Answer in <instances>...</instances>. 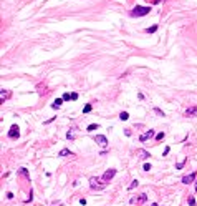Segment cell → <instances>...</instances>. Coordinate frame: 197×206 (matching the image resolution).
Wrapping results in <instances>:
<instances>
[{"instance_id": "cell-1", "label": "cell", "mask_w": 197, "mask_h": 206, "mask_svg": "<svg viewBox=\"0 0 197 206\" xmlns=\"http://www.w3.org/2000/svg\"><path fill=\"white\" fill-rule=\"evenodd\" d=\"M90 186L93 190H104V188H106V181L103 180V178H98V176H91Z\"/></svg>"}, {"instance_id": "cell-2", "label": "cell", "mask_w": 197, "mask_h": 206, "mask_svg": "<svg viewBox=\"0 0 197 206\" xmlns=\"http://www.w3.org/2000/svg\"><path fill=\"white\" fill-rule=\"evenodd\" d=\"M151 12V7H142V5H136L131 10V17H144Z\"/></svg>"}, {"instance_id": "cell-3", "label": "cell", "mask_w": 197, "mask_h": 206, "mask_svg": "<svg viewBox=\"0 0 197 206\" xmlns=\"http://www.w3.org/2000/svg\"><path fill=\"white\" fill-rule=\"evenodd\" d=\"M95 141H96L98 145H100L101 148H106V145H108L106 136H103V135H96V136H95Z\"/></svg>"}, {"instance_id": "cell-4", "label": "cell", "mask_w": 197, "mask_h": 206, "mask_svg": "<svg viewBox=\"0 0 197 206\" xmlns=\"http://www.w3.org/2000/svg\"><path fill=\"white\" fill-rule=\"evenodd\" d=\"M114 175H116V170H113V168H111V170H108L106 173L103 175V180H104V181L108 183L109 180H113V178H114Z\"/></svg>"}, {"instance_id": "cell-5", "label": "cell", "mask_w": 197, "mask_h": 206, "mask_svg": "<svg viewBox=\"0 0 197 206\" xmlns=\"http://www.w3.org/2000/svg\"><path fill=\"white\" fill-rule=\"evenodd\" d=\"M18 135H20L18 126H17V125H13V126L10 128V131H8V138H18Z\"/></svg>"}, {"instance_id": "cell-6", "label": "cell", "mask_w": 197, "mask_h": 206, "mask_svg": "<svg viewBox=\"0 0 197 206\" xmlns=\"http://www.w3.org/2000/svg\"><path fill=\"white\" fill-rule=\"evenodd\" d=\"M196 173H191V175H186V176H182V183L184 185H189V183H192V181L196 180Z\"/></svg>"}, {"instance_id": "cell-7", "label": "cell", "mask_w": 197, "mask_h": 206, "mask_svg": "<svg viewBox=\"0 0 197 206\" xmlns=\"http://www.w3.org/2000/svg\"><path fill=\"white\" fill-rule=\"evenodd\" d=\"M152 136H154V130H149V131H146V133H142L139 136V141H146V140L152 138Z\"/></svg>"}, {"instance_id": "cell-8", "label": "cell", "mask_w": 197, "mask_h": 206, "mask_svg": "<svg viewBox=\"0 0 197 206\" xmlns=\"http://www.w3.org/2000/svg\"><path fill=\"white\" fill-rule=\"evenodd\" d=\"M136 156L139 160H146V158H149V153L146 150H136Z\"/></svg>"}, {"instance_id": "cell-9", "label": "cell", "mask_w": 197, "mask_h": 206, "mask_svg": "<svg viewBox=\"0 0 197 206\" xmlns=\"http://www.w3.org/2000/svg\"><path fill=\"white\" fill-rule=\"evenodd\" d=\"M10 95H12V93L8 92V90H2V92H0V102L4 103L5 100H8V98H10Z\"/></svg>"}, {"instance_id": "cell-10", "label": "cell", "mask_w": 197, "mask_h": 206, "mask_svg": "<svg viewBox=\"0 0 197 206\" xmlns=\"http://www.w3.org/2000/svg\"><path fill=\"white\" fill-rule=\"evenodd\" d=\"M197 115V107H191L186 110V116H196Z\"/></svg>"}, {"instance_id": "cell-11", "label": "cell", "mask_w": 197, "mask_h": 206, "mask_svg": "<svg viewBox=\"0 0 197 206\" xmlns=\"http://www.w3.org/2000/svg\"><path fill=\"white\" fill-rule=\"evenodd\" d=\"M61 102H63V98H56V100H55V102H53V105H51V107H53V108H60V107H61Z\"/></svg>"}, {"instance_id": "cell-12", "label": "cell", "mask_w": 197, "mask_h": 206, "mask_svg": "<svg viewBox=\"0 0 197 206\" xmlns=\"http://www.w3.org/2000/svg\"><path fill=\"white\" fill-rule=\"evenodd\" d=\"M18 173H20L22 176H25L27 180H30V175H28V171H27V168H20V170H18Z\"/></svg>"}, {"instance_id": "cell-13", "label": "cell", "mask_w": 197, "mask_h": 206, "mask_svg": "<svg viewBox=\"0 0 197 206\" xmlns=\"http://www.w3.org/2000/svg\"><path fill=\"white\" fill-rule=\"evenodd\" d=\"M60 156H73V153H71V151H70V150H61V151H60Z\"/></svg>"}, {"instance_id": "cell-14", "label": "cell", "mask_w": 197, "mask_h": 206, "mask_svg": "<svg viewBox=\"0 0 197 206\" xmlns=\"http://www.w3.org/2000/svg\"><path fill=\"white\" fill-rule=\"evenodd\" d=\"M137 201H139V203H146V201H147V195H146V193H141L139 198H137Z\"/></svg>"}, {"instance_id": "cell-15", "label": "cell", "mask_w": 197, "mask_h": 206, "mask_svg": "<svg viewBox=\"0 0 197 206\" xmlns=\"http://www.w3.org/2000/svg\"><path fill=\"white\" fill-rule=\"evenodd\" d=\"M73 130H75V128H71L70 131L66 133V138H68V140H75V133H73Z\"/></svg>"}, {"instance_id": "cell-16", "label": "cell", "mask_w": 197, "mask_h": 206, "mask_svg": "<svg viewBox=\"0 0 197 206\" xmlns=\"http://www.w3.org/2000/svg\"><path fill=\"white\" fill-rule=\"evenodd\" d=\"M119 118H121V120H123V121H126V120H128V118H129V115H128V113H126V111H121V113H119Z\"/></svg>"}, {"instance_id": "cell-17", "label": "cell", "mask_w": 197, "mask_h": 206, "mask_svg": "<svg viewBox=\"0 0 197 206\" xmlns=\"http://www.w3.org/2000/svg\"><path fill=\"white\" fill-rule=\"evenodd\" d=\"M156 30H157V25H152V27H147V28H146L147 33H154Z\"/></svg>"}, {"instance_id": "cell-18", "label": "cell", "mask_w": 197, "mask_h": 206, "mask_svg": "<svg viewBox=\"0 0 197 206\" xmlns=\"http://www.w3.org/2000/svg\"><path fill=\"white\" fill-rule=\"evenodd\" d=\"M139 185V183H137V180H134V181H131V185L128 186V190H134V188H136V186Z\"/></svg>"}, {"instance_id": "cell-19", "label": "cell", "mask_w": 197, "mask_h": 206, "mask_svg": "<svg viewBox=\"0 0 197 206\" xmlns=\"http://www.w3.org/2000/svg\"><path fill=\"white\" fill-rule=\"evenodd\" d=\"M164 136H166V133H164V131H161V133L156 135V140H157V141H161V140H164Z\"/></svg>"}, {"instance_id": "cell-20", "label": "cell", "mask_w": 197, "mask_h": 206, "mask_svg": "<svg viewBox=\"0 0 197 206\" xmlns=\"http://www.w3.org/2000/svg\"><path fill=\"white\" fill-rule=\"evenodd\" d=\"M184 165H186V158H184L182 161H179V163H177V165H176V170H181V168H182Z\"/></svg>"}, {"instance_id": "cell-21", "label": "cell", "mask_w": 197, "mask_h": 206, "mask_svg": "<svg viewBox=\"0 0 197 206\" xmlns=\"http://www.w3.org/2000/svg\"><path fill=\"white\" fill-rule=\"evenodd\" d=\"M98 128H100V126L93 123V125H90V126H88V131H95V130H98Z\"/></svg>"}, {"instance_id": "cell-22", "label": "cell", "mask_w": 197, "mask_h": 206, "mask_svg": "<svg viewBox=\"0 0 197 206\" xmlns=\"http://www.w3.org/2000/svg\"><path fill=\"white\" fill-rule=\"evenodd\" d=\"M91 111V105H86L85 108H83V113H90Z\"/></svg>"}, {"instance_id": "cell-23", "label": "cell", "mask_w": 197, "mask_h": 206, "mask_svg": "<svg viewBox=\"0 0 197 206\" xmlns=\"http://www.w3.org/2000/svg\"><path fill=\"white\" fill-rule=\"evenodd\" d=\"M154 111H156V113L159 115V116H164V111H162V110H159V108H154Z\"/></svg>"}, {"instance_id": "cell-24", "label": "cell", "mask_w": 197, "mask_h": 206, "mask_svg": "<svg viewBox=\"0 0 197 206\" xmlns=\"http://www.w3.org/2000/svg\"><path fill=\"white\" fill-rule=\"evenodd\" d=\"M63 100H71V95L70 93H65V95H63Z\"/></svg>"}, {"instance_id": "cell-25", "label": "cell", "mask_w": 197, "mask_h": 206, "mask_svg": "<svg viewBox=\"0 0 197 206\" xmlns=\"http://www.w3.org/2000/svg\"><path fill=\"white\" fill-rule=\"evenodd\" d=\"M189 205H191V206H194V205H196V200H194L192 196H191V198H189Z\"/></svg>"}, {"instance_id": "cell-26", "label": "cell", "mask_w": 197, "mask_h": 206, "mask_svg": "<svg viewBox=\"0 0 197 206\" xmlns=\"http://www.w3.org/2000/svg\"><path fill=\"white\" fill-rule=\"evenodd\" d=\"M78 98V93H71V100H76Z\"/></svg>"}, {"instance_id": "cell-27", "label": "cell", "mask_w": 197, "mask_h": 206, "mask_svg": "<svg viewBox=\"0 0 197 206\" xmlns=\"http://www.w3.org/2000/svg\"><path fill=\"white\" fill-rule=\"evenodd\" d=\"M151 170V165H144V171H149Z\"/></svg>"}, {"instance_id": "cell-28", "label": "cell", "mask_w": 197, "mask_h": 206, "mask_svg": "<svg viewBox=\"0 0 197 206\" xmlns=\"http://www.w3.org/2000/svg\"><path fill=\"white\" fill-rule=\"evenodd\" d=\"M151 206H157V205H156V203H152V205H151Z\"/></svg>"}, {"instance_id": "cell-29", "label": "cell", "mask_w": 197, "mask_h": 206, "mask_svg": "<svg viewBox=\"0 0 197 206\" xmlns=\"http://www.w3.org/2000/svg\"><path fill=\"white\" fill-rule=\"evenodd\" d=\"M196 190H197V183H196Z\"/></svg>"}, {"instance_id": "cell-30", "label": "cell", "mask_w": 197, "mask_h": 206, "mask_svg": "<svg viewBox=\"0 0 197 206\" xmlns=\"http://www.w3.org/2000/svg\"><path fill=\"white\" fill-rule=\"evenodd\" d=\"M58 206H61V205H58Z\"/></svg>"}]
</instances>
